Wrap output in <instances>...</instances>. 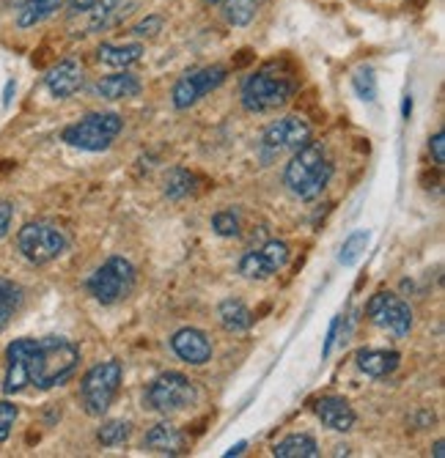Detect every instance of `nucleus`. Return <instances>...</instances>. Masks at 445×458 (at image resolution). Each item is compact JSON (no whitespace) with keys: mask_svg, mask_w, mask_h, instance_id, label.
Segmentation results:
<instances>
[{"mask_svg":"<svg viewBox=\"0 0 445 458\" xmlns=\"http://www.w3.org/2000/svg\"><path fill=\"white\" fill-rule=\"evenodd\" d=\"M401 110H404V115H410V113H413V97H404V107H401Z\"/></svg>","mask_w":445,"mask_h":458,"instance_id":"obj_41","label":"nucleus"},{"mask_svg":"<svg viewBox=\"0 0 445 458\" xmlns=\"http://www.w3.org/2000/svg\"><path fill=\"white\" fill-rule=\"evenodd\" d=\"M366 247H369V231H355V233H349V236L344 239V244H341V256H338V261H341L344 267H355V264L360 261V256L366 253Z\"/></svg>","mask_w":445,"mask_h":458,"instance_id":"obj_28","label":"nucleus"},{"mask_svg":"<svg viewBox=\"0 0 445 458\" xmlns=\"http://www.w3.org/2000/svg\"><path fill=\"white\" fill-rule=\"evenodd\" d=\"M22 305V288L12 280H0V332H4Z\"/></svg>","mask_w":445,"mask_h":458,"instance_id":"obj_26","label":"nucleus"},{"mask_svg":"<svg viewBox=\"0 0 445 458\" xmlns=\"http://www.w3.org/2000/svg\"><path fill=\"white\" fill-rule=\"evenodd\" d=\"M97 439H99V445H105V447L124 445V442L130 439V423H124V420H107V423H102Z\"/></svg>","mask_w":445,"mask_h":458,"instance_id":"obj_30","label":"nucleus"},{"mask_svg":"<svg viewBox=\"0 0 445 458\" xmlns=\"http://www.w3.org/2000/svg\"><path fill=\"white\" fill-rule=\"evenodd\" d=\"M135 285V267L124 256H110L86 283L89 294L99 305H116L124 300Z\"/></svg>","mask_w":445,"mask_h":458,"instance_id":"obj_7","label":"nucleus"},{"mask_svg":"<svg viewBox=\"0 0 445 458\" xmlns=\"http://www.w3.org/2000/svg\"><path fill=\"white\" fill-rule=\"evenodd\" d=\"M313 411L316 418L321 420V426L330 428V431H338V434H347L355 428L357 423V414L355 409L349 406V401L338 398V395H325L313 403Z\"/></svg>","mask_w":445,"mask_h":458,"instance_id":"obj_14","label":"nucleus"},{"mask_svg":"<svg viewBox=\"0 0 445 458\" xmlns=\"http://www.w3.org/2000/svg\"><path fill=\"white\" fill-rule=\"evenodd\" d=\"M212 228L218 236H239L242 231V220H239V212L234 209H223L212 217Z\"/></svg>","mask_w":445,"mask_h":458,"instance_id":"obj_31","label":"nucleus"},{"mask_svg":"<svg viewBox=\"0 0 445 458\" xmlns=\"http://www.w3.org/2000/svg\"><path fill=\"white\" fill-rule=\"evenodd\" d=\"M121 379H124V368H121L118 360L97 362L83 377V382H80V403H83L86 414L102 418L110 409L113 398L118 395Z\"/></svg>","mask_w":445,"mask_h":458,"instance_id":"obj_4","label":"nucleus"},{"mask_svg":"<svg viewBox=\"0 0 445 458\" xmlns=\"http://www.w3.org/2000/svg\"><path fill=\"white\" fill-rule=\"evenodd\" d=\"M45 86L56 99H66L83 86V64L77 58H64L45 74Z\"/></svg>","mask_w":445,"mask_h":458,"instance_id":"obj_15","label":"nucleus"},{"mask_svg":"<svg viewBox=\"0 0 445 458\" xmlns=\"http://www.w3.org/2000/svg\"><path fill=\"white\" fill-rule=\"evenodd\" d=\"M97 94L102 99H110V102H118V99H130L135 94H141V80L133 74V72H116L105 80H99L97 86Z\"/></svg>","mask_w":445,"mask_h":458,"instance_id":"obj_19","label":"nucleus"},{"mask_svg":"<svg viewBox=\"0 0 445 458\" xmlns=\"http://www.w3.org/2000/svg\"><path fill=\"white\" fill-rule=\"evenodd\" d=\"M275 458H316L319 445L311 434H289L287 439H280L272 447Z\"/></svg>","mask_w":445,"mask_h":458,"instance_id":"obj_22","label":"nucleus"},{"mask_svg":"<svg viewBox=\"0 0 445 458\" xmlns=\"http://www.w3.org/2000/svg\"><path fill=\"white\" fill-rule=\"evenodd\" d=\"M259 4L261 0H223V17L234 28H245L253 22Z\"/></svg>","mask_w":445,"mask_h":458,"instance_id":"obj_25","label":"nucleus"},{"mask_svg":"<svg viewBox=\"0 0 445 458\" xmlns=\"http://www.w3.org/2000/svg\"><path fill=\"white\" fill-rule=\"evenodd\" d=\"M295 91H297L295 80L280 77L278 72H272V66H267L242 82V105L251 113L278 110L295 97Z\"/></svg>","mask_w":445,"mask_h":458,"instance_id":"obj_3","label":"nucleus"},{"mask_svg":"<svg viewBox=\"0 0 445 458\" xmlns=\"http://www.w3.org/2000/svg\"><path fill=\"white\" fill-rule=\"evenodd\" d=\"M143 447H149L151 453H163V455H179L187 447V437L182 434L179 426L163 420V423H157V426L149 428V434L143 439Z\"/></svg>","mask_w":445,"mask_h":458,"instance_id":"obj_17","label":"nucleus"},{"mask_svg":"<svg viewBox=\"0 0 445 458\" xmlns=\"http://www.w3.org/2000/svg\"><path fill=\"white\" fill-rule=\"evenodd\" d=\"M133 9V0H97L91 6V20H89V30H105L113 28L116 22H121Z\"/></svg>","mask_w":445,"mask_h":458,"instance_id":"obj_20","label":"nucleus"},{"mask_svg":"<svg viewBox=\"0 0 445 458\" xmlns=\"http://www.w3.org/2000/svg\"><path fill=\"white\" fill-rule=\"evenodd\" d=\"M330 179H333V165L325 154V146L311 140L292 154L287 171H283V182H287V187L300 200L319 198Z\"/></svg>","mask_w":445,"mask_h":458,"instance_id":"obj_2","label":"nucleus"},{"mask_svg":"<svg viewBox=\"0 0 445 458\" xmlns=\"http://www.w3.org/2000/svg\"><path fill=\"white\" fill-rule=\"evenodd\" d=\"M218 318H220L223 329H226V332H234V335H242V332H248V329L253 327V313H251V308H248L245 302H242V300H234V297H228V300L220 302Z\"/></svg>","mask_w":445,"mask_h":458,"instance_id":"obj_21","label":"nucleus"},{"mask_svg":"<svg viewBox=\"0 0 445 458\" xmlns=\"http://www.w3.org/2000/svg\"><path fill=\"white\" fill-rule=\"evenodd\" d=\"M28 344H30V338H20L6 349V377H4L6 395H14L28 387V365H25Z\"/></svg>","mask_w":445,"mask_h":458,"instance_id":"obj_16","label":"nucleus"},{"mask_svg":"<svg viewBox=\"0 0 445 458\" xmlns=\"http://www.w3.org/2000/svg\"><path fill=\"white\" fill-rule=\"evenodd\" d=\"M141 55H143V45H99L97 50L99 64L113 66V69H127L138 64Z\"/></svg>","mask_w":445,"mask_h":458,"instance_id":"obj_23","label":"nucleus"},{"mask_svg":"<svg viewBox=\"0 0 445 458\" xmlns=\"http://www.w3.org/2000/svg\"><path fill=\"white\" fill-rule=\"evenodd\" d=\"M20 409L12 401H0V442H6L12 437V428L17 423Z\"/></svg>","mask_w":445,"mask_h":458,"instance_id":"obj_32","label":"nucleus"},{"mask_svg":"<svg viewBox=\"0 0 445 458\" xmlns=\"http://www.w3.org/2000/svg\"><path fill=\"white\" fill-rule=\"evenodd\" d=\"M121 127H124V121H121L118 113H89L64 130V143L94 154L107 151L110 143L118 138Z\"/></svg>","mask_w":445,"mask_h":458,"instance_id":"obj_5","label":"nucleus"},{"mask_svg":"<svg viewBox=\"0 0 445 458\" xmlns=\"http://www.w3.org/2000/svg\"><path fill=\"white\" fill-rule=\"evenodd\" d=\"M94 4H97V0H72L69 9H72V14H80V12H91Z\"/></svg>","mask_w":445,"mask_h":458,"instance_id":"obj_37","label":"nucleus"},{"mask_svg":"<svg viewBox=\"0 0 445 458\" xmlns=\"http://www.w3.org/2000/svg\"><path fill=\"white\" fill-rule=\"evenodd\" d=\"M198 398L195 385L179 370L159 373V377L146 387V406L159 414H174L193 406Z\"/></svg>","mask_w":445,"mask_h":458,"instance_id":"obj_8","label":"nucleus"},{"mask_svg":"<svg viewBox=\"0 0 445 458\" xmlns=\"http://www.w3.org/2000/svg\"><path fill=\"white\" fill-rule=\"evenodd\" d=\"M9 4H14V6H22V4H25V0H9Z\"/></svg>","mask_w":445,"mask_h":458,"instance_id":"obj_42","label":"nucleus"},{"mask_svg":"<svg viewBox=\"0 0 445 458\" xmlns=\"http://www.w3.org/2000/svg\"><path fill=\"white\" fill-rule=\"evenodd\" d=\"M12 94H14V82H9L6 91H4V105H9V102H12Z\"/></svg>","mask_w":445,"mask_h":458,"instance_id":"obj_40","label":"nucleus"},{"mask_svg":"<svg viewBox=\"0 0 445 458\" xmlns=\"http://www.w3.org/2000/svg\"><path fill=\"white\" fill-rule=\"evenodd\" d=\"M366 310H369V318L377 327L393 332V335H398V338L407 335V332L413 329V310H410V305L404 302L401 297L390 294V291H380V294H374L369 300Z\"/></svg>","mask_w":445,"mask_h":458,"instance_id":"obj_12","label":"nucleus"},{"mask_svg":"<svg viewBox=\"0 0 445 458\" xmlns=\"http://www.w3.org/2000/svg\"><path fill=\"white\" fill-rule=\"evenodd\" d=\"M442 455H445V442L437 439V442H434V458H442Z\"/></svg>","mask_w":445,"mask_h":458,"instance_id":"obj_39","label":"nucleus"},{"mask_svg":"<svg viewBox=\"0 0 445 458\" xmlns=\"http://www.w3.org/2000/svg\"><path fill=\"white\" fill-rule=\"evenodd\" d=\"M207 4H223V0H207Z\"/></svg>","mask_w":445,"mask_h":458,"instance_id":"obj_43","label":"nucleus"},{"mask_svg":"<svg viewBox=\"0 0 445 458\" xmlns=\"http://www.w3.org/2000/svg\"><path fill=\"white\" fill-rule=\"evenodd\" d=\"M289 259H292L289 244L272 239V242L261 244L259 250H251V253H245L239 259V275L248 277V280H267L270 275H275L287 267Z\"/></svg>","mask_w":445,"mask_h":458,"instance_id":"obj_11","label":"nucleus"},{"mask_svg":"<svg viewBox=\"0 0 445 458\" xmlns=\"http://www.w3.org/2000/svg\"><path fill=\"white\" fill-rule=\"evenodd\" d=\"M352 89H355V94L363 102H374L377 99V77H374V69L372 66H360L352 74Z\"/></svg>","mask_w":445,"mask_h":458,"instance_id":"obj_29","label":"nucleus"},{"mask_svg":"<svg viewBox=\"0 0 445 458\" xmlns=\"http://www.w3.org/2000/svg\"><path fill=\"white\" fill-rule=\"evenodd\" d=\"M64 0H25L17 12V25L20 28H33L39 22H45L47 17H53L61 9Z\"/></svg>","mask_w":445,"mask_h":458,"instance_id":"obj_24","label":"nucleus"},{"mask_svg":"<svg viewBox=\"0 0 445 458\" xmlns=\"http://www.w3.org/2000/svg\"><path fill=\"white\" fill-rule=\"evenodd\" d=\"M401 354L398 352H388V349H363L357 352V368L366 373V377L374 379H385L398 368Z\"/></svg>","mask_w":445,"mask_h":458,"instance_id":"obj_18","label":"nucleus"},{"mask_svg":"<svg viewBox=\"0 0 445 458\" xmlns=\"http://www.w3.org/2000/svg\"><path fill=\"white\" fill-rule=\"evenodd\" d=\"M311 140V123L303 115H287L272 121L261 135V148L275 157L280 151H297Z\"/></svg>","mask_w":445,"mask_h":458,"instance_id":"obj_10","label":"nucleus"},{"mask_svg":"<svg viewBox=\"0 0 445 458\" xmlns=\"http://www.w3.org/2000/svg\"><path fill=\"white\" fill-rule=\"evenodd\" d=\"M226 66H204L198 72H187L176 86H174V107L176 110H187L193 107L198 99H204L207 94H212L215 89H220L226 82Z\"/></svg>","mask_w":445,"mask_h":458,"instance_id":"obj_9","label":"nucleus"},{"mask_svg":"<svg viewBox=\"0 0 445 458\" xmlns=\"http://www.w3.org/2000/svg\"><path fill=\"white\" fill-rule=\"evenodd\" d=\"M245 447H248V442H239V445H234L231 450H226V455H228V458H234V455H242V453H245Z\"/></svg>","mask_w":445,"mask_h":458,"instance_id":"obj_38","label":"nucleus"},{"mask_svg":"<svg viewBox=\"0 0 445 458\" xmlns=\"http://www.w3.org/2000/svg\"><path fill=\"white\" fill-rule=\"evenodd\" d=\"M429 151H432L437 165H445V132H434L429 138Z\"/></svg>","mask_w":445,"mask_h":458,"instance_id":"obj_34","label":"nucleus"},{"mask_svg":"<svg viewBox=\"0 0 445 458\" xmlns=\"http://www.w3.org/2000/svg\"><path fill=\"white\" fill-rule=\"evenodd\" d=\"M66 247H69L66 233L50 223H28L17 233V250L33 267H45L56 261L58 256H64Z\"/></svg>","mask_w":445,"mask_h":458,"instance_id":"obj_6","label":"nucleus"},{"mask_svg":"<svg viewBox=\"0 0 445 458\" xmlns=\"http://www.w3.org/2000/svg\"><path fill=\"white\" fill-rule=\"evenodd\" d=\"M163 30V17H157V14H151V17H146V20H141L135 28H133V33L135 36H154V33H159Z\"/></svg>","mask_w":445,"mask_h":458,"instance_id":"obj_33","label":"nucleus"},{"mask_svg":"<svg viewBox=\"0 0 445 458\" xmlns=\"http://www.w3.org/2000/svg\"><path fill=\"white\" fill-rule=\"evenodd\" d=\"M338 327H341V318H333V324H330V332H328V341H325V349H321V357H330V352H333V344H336V335H338Z\"/></svg>","mask_w":445,"mask_h":458,"instance_id":"obj_36","label":"nucleus"},{"mask_svg":"<svg viewBox=\"0 0 445 458\" xmlns=\"http://www.w3.org/2000/svg\"><path fill=\"white\" fill-rule=\"evenodd\" d=\"M28 385L39 390H53L64 385L80 365V349L66 338H42L28 344Z\"/></svg>","mask_w":445,"mask_h":458,"instance_id":"obj_1","label":"nucleus"},{"mask_svg":"<svg viewBox=\"0 0 445 458\" xmlns=\"http://www.w3.org/2000/svg\"><path fill=\"white\" fill-rule=\"evenodd\" d=\"M195 192V176L184 168H174L168 176H166V195L171 200H182L187 195Z\"/></svg>","mask_w":445,"mask_h":458,"instance_id":"obj_27","label":"nucleus"},{"mask_svg":"<svg viewBox=\"0 0 445 458\" xmlns=\"http://www.w3.org/2000/svg\"><path fill=\"white\" fill-rule=\"evenodd\" d=\"M9 225H12V206H9V203H4V200H0V239L6 236Z\"/></svg>","mask_w":445,"mask_h":458,"instance_id":"obj_35","label":"nucleus"},{"mask_svg":"<svg viewBox=\"0 0 445 458\" xmlns=\"http://www.w3.org/2000/svg\"><path fill=\"white\" fill-rule=\"evenodd\" d=\"M171 349L182 362H190V365H207L212 360L210 335H207V332L195 329V327H184V329L174 332Z\"/></svg>","mask_w":445,"mask_h":458,"instance_id":"obj_13","label":"nucleus"}]
</instances>
